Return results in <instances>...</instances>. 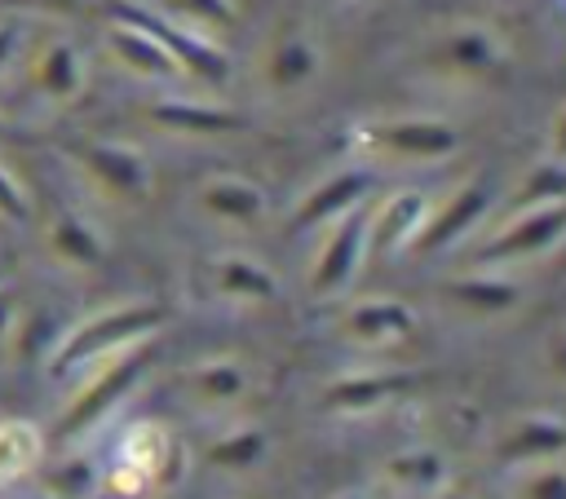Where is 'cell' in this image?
Returning a JSON list of instances; mask_svg holds the SVG:
<instances>
[{
  "label": "cell",
  "mask_w": 566,
  "mask_h": 499,
  "mask_svg": "<svg viewBox=\"0 0 566 499\" xmlns=\"http://www.w3.org/2000/svg\"><path fill=\"white\" fill-rule=\"evenodd\" d=\"M27 93L53 110L75 106L88 88V57L71 35H44L27 53Z\"/></svg>",
  "instance_id": "10"
},
{
  "label": "cell",
  "mask_w": 566,
  "mask_h": 499,
  "mask_svg": "<svg viewBox=\"0 0 566 499\" xmlns=\"http://www.w3.org/2000/svg\"><path fill=\"white\" fill-rule=\"evenodd\" d=\"M548 155L566 163V106H562V110L553 115V124H548Z\"/></svg>",
  "instance_id": "35"
},
{
  "label": "cell",
  "mask_w": 566,
  "mask_h": 499,
  "mask_svg": "<svg viewBox=\"0 0 566 499\" xmlns=\"http://www.w3.org/2000/svg\"><path fill=\"white\" fill-rule=\"evenodd\" d=\"M150 358H155V336H150V340H137V344H128V349H115V353H106V358H97V362H93V375H88V380L80 384V393L66 402V411H62V420H57V437H80V433H88L102 415H111V411L124 402V393L146 375Z\"/></svg>",
  "instance_id": "5"
},
{
  "label": "cell",
  "mask_w": 566,
  "mask_h": 499,
  "mask_svg": "<svg viewBox=\"0 0 566 499\" xmlns=\"http://www.w3.org/2000/svg\"><path fill=\"white\" fill-rule=\"evenodd\" d=\"M186 446L172 437L168 424L159 420H142L133 424L115 455L102 464V490H115V495H142V490H155V486H168L172 477L181 481L186 477Z\"/></svg>",
  "instance_id": "3"
},
{
  "label": "cell",
  "mask_w": 566,
  "mask_h": 499,
  "mask_svg": "<svg viewBox=\"0 0 566 499\" xmlns=\"http://www.w3.org/2000/svg\"><path fill=\"white\" fill-rule=\"evenodd\" d=\"M433 499H473V495L460 490V486H442V490H433Z\"/></svg>",
  "instance_id": "39"
},
{
  "label": "cell",
  "mask_w": 566,
  "mask_h": 499,
  "mask_svg": "<svg viewBox=\"0 0 566 499\" xmlns=\"http://www.w3.org/2000/svg\"><path fill=\"white\" fill-rule=\"evenodd\" d=\"M385 477L402 490H442L447 486V459L429 446H411V450L389 455Z\"/></svg>",
  "instance_id": "30"
},
{
  "label": "cell",
  "mask_w": 566,
  "mask_h": 499,
  "mask_svg": "<svg viewBox=\"0 0 566 499\" xmlns=\"http://www.w3.org/2000/svg\"><path fill=\"white\" fill-rule=\"evenodd\" d=\"M164 322H168V309L159 300H115V305H102V309L84 314L75 327H66L57 336L53 358H49V375H66V371L93 367L97 358H106L115 349L150 340V336L164 331Z\"/></svg>",
  "instance_id": "1"
},
{
  "label": "cell",
  "mask_w": 566,
  "mask_h": 499,
  "mask_svg": "<svg viewBox=\"0 0 566 499\" xmlns=\"http://www.w3.org/2000/svg\"><path fill=\"white\" fill-rule=\"evenodd\" d=\"M349 146L363 163H447L460 150V132L438 115H380L354 124Z\"/></svg>",
  "instance_id": "2"
},
{
  "label": "cell",
  "mask_w": 566,
  "mask_h": 499,
  "mask_svg": "<svg viewBox=\"0 0 566 499\" xmlns=\"http://www.w3.org/2000/svg\"><path fill=\"white\" fill-rule=\"evenodd\" d=\"M106 53L115 57V66H124L128 75H142V79H177V75H186L181 62L164 49V40L155 31H146L142 22L124 18V13H111V22H106Z\"/></svg>",
  "instance_id": "18"
},
{
  "label": "cell",
  "mask_w": 566,
  "mask_h": 499,
  "mask_svg": "<svg viewBox=\"0 0 566 499\" xmlns=\"http://www.w3.org/2000/svg\"><path fill=\"white\" fill-rule=\"evenodd\" d=\"M332 499H367L363 490H340V495H332Z\"/></svg>",
  "instance_id": "40"
},
{
  "label": "cell",
  "mask_w": 566,
  "mask_h": 499,
  "mask_svg": "<svg viewBox=\"0 0 566 499\" xmlns=\"http://www.w3.org/2000/svg\"><path fill=\"white\" fill-rule=\"evenodd\" d=\"M429 194L424 190H394L380 203H371V225H367V243L371 256H398L411 252L424 216H429Z\"/></svg>",
  "instance_id": "20"
},
{
  "label": "cell",
  "mask_w": 566,
  "mask_h": 499,
  "mask_svg": "<svg viewBox=\"0 0 566 499\" xmlns=\"http://www.w3.org/2000/svg\"><path fill=\"white\" fill-rule=\"evenodd\" d=\"M336 336L358 349H398L416 336V309L398 296H363L340 309Z\"/></svg>",
  "instance_id": "14"
},
{
  "label": "cell",
  "mask_w": 566,
  "mask_h": 499,
  "mask_svg": "<svg viewBox=\"0 0 566 499\" xmlns=\"http://www.w3.org/2000/svg\"><path fill=\"white\" fill-rule=\"evenodd\" d=\"M0 291H4V269H0Z\"/></svg>",
  "instance_id": "42"
},
{
  "label": "cell",
  "mask_w": 566,
  "mask_h": 499,
  "mask_svg": "<svg viewBox=\"0 0 566 499\" xmlns=\"http://www.w3.org/2000/svg\"><path fill=\"white\" fill-rule=\"evenodd\" d=\"M513 499H566V459H535L513 468Z\"/></svg>",
  "instance_id": "31"
},
{
  "label": "cell",
  "mask_w": 566,
  "mask_h": 499,
  "mask_svg": "<svg viewBox=\"0 0 566 499\" xmlns=\"http://www.w3.org/2000/svg\"><path fill=\"white\" fill-rule=\"evenodd\" d=\"M195 203L208 221L230 225V230H256L270 212V199L256 181L239 177V172H212L195 185Z\"/></svg>",
  "instance_id": "17"
},
{
  "label": "cell",
  "mask_w": 566,
  "mask_h": 499,
  "mask_svg": "<svg viewBox=\"0 0 566 499\" xmlns=\"http://www.w3.org/2000/svg\"><path fill=\"white\" fill-rule=\"evenodd\" d=\"M66 159L115 208H137L155 190L150 159L133 141H119V137H75L66 146Z\"/></svg>",
  "instance_id": "4"
},
{
  "label": "cell",
  "mask_w": 566,
  "mask_h": 499,
  "mask_svg": "<svg viewBox=\"0 0 566 499\" xmlns=\"http://www.w3.org/2000/svg\"><path fill=\"white\" fill-rule=\"evenodd\" d=\"M566 243V199L562 203H539V208H522L513 212L500 230H491L478 252L473 265H491V269H513L526 265L535 256H548L553 247Z\"/></svg>",
  "instance_id": "7"
},
{
  "label": "cell",
  "mask_w": 566,
  "mask_h": 499,
  "mask_svg": "<svg viewBox=\"0 0 566 499\" xmlns=\"http://www.w3.org/2000/svg\"><path fill=\"white\" fill-rule=\"evenodd\" d=\"M252 389V371L239 358H203L186 371V393L208 411H234Z\"/></svg>",
  "instance_id": "24"
},
{
  "label": "cell",
  "mask_w": 566,
  "mask_h": 499,
  "mask_svg": "<svg viewBox=\"0 0 566 499\" xmlns=\"http://www.w3.org/2000/svg\"><path fill=\"white\" fill-rule=\"evenodd\" d=\"M44 247L62 269H75V274H88L106 261V234L84 212H71V208H57L44 221Z\"/></svg>",
  "instance_id": "23"
},
{
  "label": "cell",
  "mask_w": 566,
  "mask_h": 499,
  "mask_svg": "<svg viewBox=\"0 0 566 499\" xmlns=\"http://www.w3.org/2000/svg\"><path fill=\"white\" fill-rule=\"evenodd\" d=\"M562 199H566V163L553 159V155H544V159H535V163L517 177V185H513V194H509V212L539 208V203H562Z\"/></svg>",
  "instance_id": "29"
},
{
  "label": "cell",
  "mask_w": 566,
  "mask_h": 499,
  "mask_svg": "<svg viewBox=\"0 0 566 499\" xmlns=\"http://www.w3.org/2000/svg\"><path fill=\"white\" fill-rule=\"evenodd\" d=\"M323 75V44L305 18H279L256 49V84L265 97H296Z\"/></svg>",
  "instance_id": "6"
},
{
  "label": "cell",
  "mask_w": 566,
  "mask_h": 499,
  "mask_svg": "<svg viewBox=\"0 0 566 499\" xmlns=\"http://www.w3.org/2000/svg\"><path fill=\"white\" fill-rule=\"evenodd\" d=\"M44 459V437L27 420H0V490L35 477Z\"/></svg>",
  "instance_id": "26"
},
{
  "label": "cell",
  "mask_w": 566,
  "mask_h": 499,
  "mask_svg": "<svg viewBox=\"0 0 566 499\" xmlns=\"http://www.w3.org/2000/svg\"><path fill=\"white\" fill-rule=\"evenodd\" d=\"M411 389V371H345L323 389V406L336 415H371Z\"/></svg>",
  "instance_id": "22"
},
{
  "label": "cell",
  "mask_w": 566,
  "mask_h": 499,
  "mask_svg": "<svg viewBox=\"0 0 566 499\" xmlns=\"http://www.w3.org/2000/svg\"><path fill=\"white\" fill-rule=\"evenodd\" d=\"M0 137H13V124H9L4 115H0Z\"/></svg>",
  "instance_id": "41"
},
{
  "label": "cell",
  "mask_w": 566,
  "mask_h": 499,
  "mask_svg": "<svg viewBox=\"0 0 566 499\" xmlns=\"http://www.w3.org/2000/svg\"><path fill=\"white\" fill-rule=\"evenodd\" d=\"M367 225H371V203H363V208L336 216L332 225H323L318 252H314V261H310V291H314L318 300L340 296V291L358 278L363 261L371 256Z\"/></svg>",
  "instance_id": "9"
},
{
  "label": "cell",
  "mask_w": 566,
  "mask_h": 499,
  "mask_svg": "<svg viewBox=\"0 0 566 499\" xmlns=\"http://www.w3.org/2000/svg\"><path fill=\"white\" fill-rule=\"evenodd\" d=\"M265 455H270V437H265L261 424H230V428H221V433L208 442V459H212L217 468H230V473L256 468Z\"/></svg>",
  "instance_id": "27"
},
{
  "label": "cell",
  "mask_w": 566,
  "mask_h": 499,
  "mask_svg": "<svg viewBox=\"0 0 566 499\" xmlns=\"http://www.w3.org/2000/svg\"><path fill=\"white\" fill-rule=\"evenodd\" d=\"M566 455V420L553 411H526L517 415L500 442H495V459L509 468L535 464V459H562Z\"/></svg>",
  "instance_id": "21"
},
{
  "label": "cell",
  "mask_w": 566,
  "mask_h": 499,
  "mask_svg": "<svg viewBox=\"0 0 566 499\" xmlns=\"http://www.w3.org/2000/svg\"><path fill=\"white\" fill-rule=\"evenodd\" d=\"M0 216H4V221H18V225L31 216L27 185L13 177V168H9V163H0Z\"/></svg>",
  "instance_id": "32"
},
{
  "label": "cell",
  "mask_w": 566,
  "mask_h": 499,
  "mask_svg": "<svg viewBox=\"0 0 566 499\" xmlns=\"http://www.w3.org/2000/svg\"><path fill=\"white\" fill-rule=\"evenodd\" d=\"M371 190H376L371 163H345V168L318 177V181L296 199V208H292V216H287V230H292V234L323 230V225H332L336 216L363 208V203L371 199Z\"/></svg>",
  "instance_id": "12"
},
{
  "label": "cell",
  "mask_w": 566,
  "mask_h": 499,
  "mask_svg": "<svg viewBox=\"0 0 566 499\" xmlns=\"http://www.w3.org/2000/svg\"><path fill=\"white\" fill-rule=\"evenodd\" d=\"M0 499H53V495H49L40 481H35V486H22V481H18V486H4Z\"/></svg>",
  "instance_id": "37"
},
{
  "label": "cell",
  "mask_w": 566,
  "mask_h": 499,
  "mask_svg": "<svg viewBox=\"0 0 566 499\" xmlns=\"http://www.w3.org/2000/svg\"><path fill=\"white\" fill-rule=\"evenodd\" d=\"M111 13H124V18L142 22L146 31H155V35L164 40V49L181 62L186 75H195V79H203V84H226V79H230V57H226V49H221L217 40H208V35H199V31H190V26L172 22V18H164V13L150 9V4L124 0V4H115Z\"/></svg>",
  "instance_id": "13"
},
{
  "label": "cell",
  "mask_w": 566,
  "mask_h": 499,
  "mask_svg": "<svg viewBox=\"0 0 566 499\" xmlns=\"http://www.w3.org/2000/svg\"><path fill=\"white\" fill-rule=\"evenodd\" d=\"M150 9H159L164 18L190 26V31L208 35V40L234 31V22H239V4L234 0H150Z\"/></svg>",
  "instance_id": "28"
},
{
  "label": "cell",
  "mask_w": 566,
  "mask_h": 499,
  "mask_svg": "<svg viewBox=\"0 0 566 499\" xmlns=\"http://www.w3.org/2000/svg\"><path fill=\"white\" fill-rule=\"evenodd\" d=\"M509 62V49L500 40V31H491L486 22H451L447 31H438L424 49V66L442 79H491L500 75Z\"/></svg>",
  "instance_id": "8"
},
{
  "label": "cell",
  "mask_w": 566,
  "mask_h": 499,
  "mask_svg": "<svg viewBox=\"0 0 566 499\" xmlns=\"http://www.w3.org/2000/svg\"><path fill=\"white\" fill-rule=\"evenodd\" d=\"M336 4H349V0H336Z\"/></svg>",
  "instance_id": "43"
},
{
  "label": "cell",
  "mask_w": 566,
  "mask_h": 499,
  "mask_svg": "<svg viewBox=\"0 0 566 499\" xmlns=\"http://www.w3.org/2000/svg\"><path fill=\"white\" fill-rule=\"evenodd\" d=\"M35 481L53 495V499H93L102 490V464L88 455H57V459H40Z\"/></svg>",
  "instance_id": "25"
},
{
  "label": "cell",
  "mask_w": 566,
  "mask_h": 499,
  "mask_svg": "<svg viewBox=\"0 0 566 499\" xmlns=\"http://www.w3.org/2000/svg\"><path fill=\"white\" fill-rule=\"evenodd\" d=\"M544 367L557 384H566V327L548 336V349H544Z\"/></svg>",
  "instance_id": "34"
},
{
  "label": "cell",
  "mask_w": 566,
  "mask_h": 499,
  "mask_svg": "<svg viewBox=\"0 0 566 499\" xmlns=\"http://www.w3.org/2000/svg\"><path fill=\"white\" fill-rule=\"evenodd\" d=\"M22 40H27V35H22V22L4 18V22H0V75L22 57Z\"/></svg>",
  "instance_id": "33"
},
{
  "label": "cell",
  "mask_w": 566,
  "mask_h": 499,
  "mask_svg": "<svg viewBox=\"0 0 566 499\" xmlns=\"http://www.w3.org/2000/svg\"><path fill=\"white\" fill-rule=\"evenodd\" d=\"M13 4H35V9H53V13H71V9H80V0H13Z\"/></svg>",
  "instance_id": "38"
},
{
  "label": "cell",
  "mask_w": 566,
  "mask_h": 499,
  "mask_svg": "<svg viewBox=\"0 0 566 499\" xmlns=\"http://www.w3.org/2000/svg\"><path fill=\"white\" fill-rule=\"evenodd\" d=\"M146 119L159 132H177V137H226L248 128V119L234 106L208 97H155L146 102Z\"/></svg>",
  "instance_id": "19"
},
{
  "label": "cell",
  "mask_w": 566,
  "mask_h": 499,
  "mask_svg": "<svg viewBox=\"0 0 566 499\" xmlns=\"http://www.w3.org/2000/svg\"><path fill=\"white\" fill-rule=\"evenodd\" d=\"M203 278H208V291L217 300L239 305V309H261V305H274L279 300L274 269L265 261L248 256V252H217V256H208Z\"/></svg>",
  "instance_id": "16"
},
{
  "label": "cell",
  "mask_w": 566,
  "mask_h": 499,
  "mask_svg": "<svg viewBox=\"0 0 566 499\" xmlns=\"http://www.w3.org/2000/svg\"><path fill=\"white\" fill-rule=\"evenodd\" d=\"M438 300L460 314V318H478V322H495V318H509L517 305H522V283L509 278L504 269H491V265H478L469 274H455L438 287Z\"/></svg>",
  "instance_id": "15"
},
{
  "label": "cell",
  "mask_w": 566,
  "mask_h": 499,
  "mask_svg": "<svg viewBox=\"0 0 566 499\" xmlns=\"http://www.w3.org/2000/svg\"><path fill=\"white\" fill-rule=\"evenodd\" d=\"M491 199H495L491 177H469V181H460L442 203H429V216H424V225H420L411 252H416V256H438V252L455 247L460 238H469V234L482 225V216L491 212Z\"/></svg>",
  "instance_id": "11"
},
{
  "label": "cell",
  "mask_w": 566,
  "mask_h": 499,
  "mask_svg": "<svg viewBox=\"0 0 566 499\" xmlns=\"http://www.w3.org/2000/svg\"><path fill=\"white\" fill-rule=\"evenodd\" d=\"M13 327H18V309H13L9 291H0V344L13 340Z\"/></svg>",
  "instance_id": "36"
}]
</instances>
